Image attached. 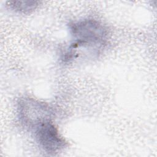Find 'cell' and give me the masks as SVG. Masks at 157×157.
<instances>
[{"mask_svg": "<svg viewBox=\"0 0 157 157\" xmlns=\"http://www.w3.org/2000/svg\"><path fill=\"white\" fill-rule=\"evenodd\" d=\"M73 42L64 58L69 61L80 47H100L107 40V33L104 27L94 20L85 19L69 25Z\"/></svg>", "mask_w": 157, "mask_h": 157, "instance_id": "cell-1", "label": "cell"}, {"mask_svg": "<svg viewBox=\"0 0 157 157\" xmlns=\"http://www.w3.org/2000/svg\"><path fill=\"white\" fill-rule=\"evenodd\" d=\"M51 118L39 121L31 129L39 146L46 153L54 155L63 150L66 142L59 134Z\"/></svg>", "mask_w": 157, "mask_h": 157, "instance_id": "cell-2", "label": "cell"}, {"mask_svg": "<svg viewBox=\"0 0 157 157\" xmlns=\"http://www.w3.org/2000/svg\"><path fill=\"white\" fill-rule=\"evenodd\" d=\"M9 5L13 10L21 13H29L33 11L38 6L37 1H11Z\"/></svg>", "mask_w": 157, "mask_h": 157, "instance_id": "cell-3", "label": "cell"}]
</instances>
